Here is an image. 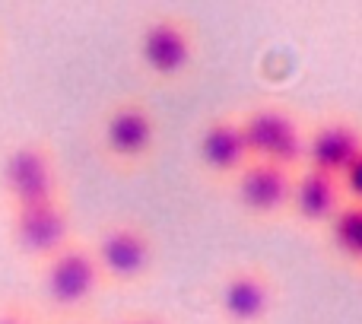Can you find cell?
I'll use <instances>...</instances> for the list:
<instances>
[{"label": "cell", "mask_w": 362, "mask_h": 324, "mask_svg": "<svg viewBox=\"0 0 362 324\" xmlns=\"http://www.w3.org/2000/svg\"><path fill=\"white\" fill-rule=\"evenodd\" d=\"M89 245L99 261L105 287H137L156 267V242L137 219H108L89 238Z\"/></svg>", "instance_id": "5"}, {"label": "cell", "mask_w": 362, "mask_h": 324, "mask_svg": "<svg viewBox=\"0 0 362 324\" xmlns=\"http://www.w3.org/2000/svg\"><path fill=\"white\" fill-rule=\"evenodd\" d=\"M0 48H4V38H0Z\"/></svg>", "instance_id": "18"}, {"label": "cell", "mask_w": 362, "mask_h": 324, "mask_svg": "<svg viewBox=\"0 0 362 324\" xmlns=\"http://www.w3.org/2000/svg\"><path fill=\"white\" fill-rule=\"evenodd\" d=\"M197 162L210 178H238L245 166L251 162L248 144L242 131V115H216L197 134Z\"/></svg>", "instance_id": "9"}, {"label": "cell", "mask_w": 362, "mask_h": 324, "mask_svg": "<svg viewBox=\"0 0 362 324\" xmlns=\"http://www.w3.org/2000/svg\"><path fill=\"white\" fill-rule=\"evenodd\" d=\"M67 197L64 194V168L48 137H16L0 150V207L42 204V200Z\"/></svg>", "instance_id": "2"}, {"label": "cell", "mask_w": 362, "mask_h": 324, "mask_svg": "<svg viewBox=\"0 0 362 324\" xmlns=\"http://www.w3.org/2000/svg\"><path fill=\"white\" fill-rule=\"evenodd\" d=\"M6 213V238L13 251L32 267H42L48 258H54L64 245L76 238L74 210L67 197L42 200V204L13 207Z\"/></svg>", "instance_id": "4"}, {"label": "cell", "mask_w": 362, "mask_h": 324, "mask_svg": "<svg viewBox=\"0 0 362 324\" xmlns=\"http://www.w3.org/2000/svg\"><path fill=\"white\" fill-rule=\"evenodd\" d=\"M340 207H344V185H340L337 175H327L312 166L296 172L289 210H293L302 223H308V226L331 223V216Z\"/></svg>", "instance_id": "12"}, {"label": "cell", "mask_w": 362, "mask_h": 324, "mask_svg": "<svg viewBox=\"0 0 362 324\" xmlns=\"http://www.w3.org/2000/svg\"><path fill=\"white\" fill-rule=\"evenodd\" d=\"M340 185H344V197H350L353 204H362V153L356 156V162L340 175Z\"/></svg>", "instance_id": "15"}, {"label": "cell", "mask_w": 362, "mask_h": 324, "mask_svg": "<svg viewBox=\"0 0 362 324\" xmlns=\"http://www.w3.org/2000/svg\"><path fill=\"white\" fill-rule=\"evenodd\" d=\"M0 324H45L35 306L25 299H0Z\"/></svg>", "instance_id": "14"}, {"label": "cell", "mask_w": 362, "mask_h": 324, "mask_svg": "<svg viewBox=\"0 0 362 324\" xmlns=\"http://www.w3.org/2000/svg\"><path fill=\"white\" fill-rule=\"evenodd\" d=\"M67 324H86V321H67Z\"/></svg>", "instance_id": "17"}, {"label": "cell", "mask_w": 362, "mask_h": 324, "mask_svg": "<svg viewBox=\"0 0 362 324\" xmlns=\"http://www.w3.org/2000/svg\"><path fill=\"white\" fill-rule=\"evenodd\" d=\"M159 146V118L140 96L108 102L95 118V153L112 172H140Z\"/></svg>", "instance_id": "1"}, {"label": "cell", "mask_w": 362, "mask_h": 324, "mask_svg": "<svg viewBox=\"0 0 362 324\" xmlns=\"http://www.w3.org/2000/svg\"><path fill=\"white\" fill-rule=\"evenodd\" d=\"M362 153V131L350 118L325 121L305 140V166L321 168L327 175H344Z\"/></svg>", "instance_id": "11"}, {"label": "cell", "mask_w": 362, "mask_h": 324, "mask_svg": "<svg viewBox=\"0 0 362 324\" xmlns=\"http://www.w3.org/2000/svg\"><path fill=\"white\" fill-rule=\"evenodd\" d=\"M194 57H197V35L185 16L159 13L144 23L137 35V61L153 83L185 80L194 67Z\"/></svg>", "instance_id": "6"}, {"label": "cell", "mask_w": 362, "mask_h": 324, "mask_svg": "<svg viewBox=\"0 0 362 324\" xmlns=\"http://www.w3.org/2000/svg\"><path fill=\"white\" fill-rule=\"evenodd\" d=\"M216 306L226 324H261L274 308V283L261 267H232L219 283Z\"/></svg>", "instance_id": "8"}, {"label": "cell", "mask_w": 362, "mask_h": 324, "mask_svg": "<svg viewBox=\"0 0 362 324\" xmlns=\"http://www.w3.org/2000/svg\"><path fill=\"white\" fill-rule=\"evenodd\" d=\"M327 232H331V245L344 261L362 264V204L344 200V207L327 223Z\"/></svg>", "instance_id": "13"}, {"label": "cell", "mask_w": 362, "mask_h": 324, "mask_svg": "<svg viewBox=\"0 0 362 324\" xmlns=\"http://www.w3.org/2000/svg\"><path fill=\"white\" fill-rule=\"evenodd\" d=\"M293 178L296 172L270 162H248L235 178L238 204L255 219H274L283 210H289L293 200Z\"/></svg>", "instance_id": "10"}, {"label": "cell", "mask_w": 362, "mask_h": 324, "mask_svg": "<svg viewBox=\"0 0 362 324\" xmlns=\"http://www.w3.org/2000/svg\"><path fill=\"white\" fill-rule=\"evenodd\" d=\"M35 274H38V289H42L48 308L57 318H67V321H80V315L105 289L99 261L93 255V245L80 236L70 245H64L54 258H48L42 267H35Z\"/></svg>", "instance_id": "3"}, {"label": "cell", "mask_w": 362, "mask_h": 324, "mask_svg": "<svg viewBox=\"0 0 362 324\" xmlns=\"http://www.w3.org/2000/svg\"><path fill=\"white\" fill-rule=\"evenodd\" d=\"M242 131L251 162H270L280 168H296L305 162V134L299 121L280 105H255L242 115Z\"/></svg>", "instance_id": "7"}, {"label": "cell", "mask_w": 362, "mask_h": 324, "mask_svg": "<svg viewBox=\"0 0 362 324\" xmlns=\"http://www.w3.org/2000/svg\"><path fill=\"white\" fill-rule=\"evenodd\" d=\"M131 324H172V321L163 318V315H156V312H134Z\"/></svg>", "instance_id": "16"}]
</instances>
